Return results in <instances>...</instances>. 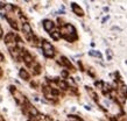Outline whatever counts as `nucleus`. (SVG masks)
<instances>
[{"mask_svg": "<svg viewBox=\"0 0 127 121\" xmlns=\"http://www.w3.org/2000/svg\"><path fill=\"white\" fill-rule=\"evenodd\" d=\"M119 94H121V96H124V97H126L127 96V85H125V84H123V83H120Z\"/></svg>", "mask_w": 127, "mask_h": 121, "instance_id": "nucleus-9", "label": "nucleus"}, {"mask_svg": "<svg viewBox=\"0 0 127 121\" xmlns=\"http://www.w3.org/2000/svg\"><path fill=\"white\" fill-rule=\"evenodd\" d=\"M4 55H2V54H1V52H0V62H2V61H4Z\"/></svg>", "mask_w": 127, "mask_h": 121, "instance_id": "nucleus-21", "label": "nucleus"}, {"mask_svg": "<svg viewBox=\"0 0 127 121\" xmlns=\"http://www.w3.org/2000/svg\"><path fill=\"white\" fill-rule=\"evenodd\" d=\"M106 56H107L108 61H110V59H112V52H111V50H106Z\"/></svg>", "mask_w": 127, "mask_h": 121, "instance_id": "nucleus-17", "label": "nucleus"}, {"mask_svg": "<svg viewBox=\"0 0 127 121\" xmlns=\"http://www.w3.org/2000/svg\"><path fill=\"white\" fill-rule=\"evenodd\" d=\"M90 74H91L92 77H95V71H93V69H90Z\"/></svg>", "mask_w": 127, "mask_h": 121, "instance_id": "nucleus-20", "label": "nucleus"}, {"mask_svg": "<svg viewBox=\"0 0 127 121\" xmlns=\"http://www.w3.org/2000/svg\"><path fill=\"white\" fill-rule=\"evenodd\" d=\"M104 11L105 12H108V7H104Z\"/></svg>", "mask_w": 127, "mask_h": 121, "instance_id": "nucleus-23", "label": "nucleus"}, {"mask_svg": "<svg viewBox=\"0 0 127 121\" xmlns=\"http://www.w3.org/2000/svg\"><path fill=\"white\" fill-rule=\"evenodd\" d=\"M22 31L25 33V35H28V34H31L32 33V27L28 22H26V24H22Z\"/></svg>", "mask_w": 127, "mask_h": 121, "instance_id": "nucleus-7", "label": "nucleus"}, {"mask_svg": "<svg viewBox=\"0 0 127 121\" xmlns=\"http://www.w3.org/2000/svg\"><path fill=\"white\" fill-rule=\"evenodd\" d=\"M54 27H55V24L51 20H44V21H43V28H44L46 31L54 30Z\"/></svg>", "mask_w": 127, "mask_h": 121, "instance_id": "nucleus-3", "label": "nucleus"}, {"mask_svg": "<svg viewBox=\"0 0 127 121\" xmlns=\"http://www.w3.org/2000/svg\"><path fill=\"white\" fill-rule=\"evenodd\" d=\"M61 76L63 77V78H68V72H66V71H62Z\"/></svg>", "mask_w": 127, "mask_h": 121, "instance_id": "nucleus-18", "label": "nucleus"}, {"mask_svg": "<svg viewBox=\"0 0 127 121\" xmlns=\"http://www.w3.org/2000/svg\"><path fill=\"white\" fill-rule=\"evenodd\" d=\"M56 83H57V85L60 89H62V90H66L68 89V84H66L65 80H62V79H56Z\"/></svg>", "mask_w": 127, "mask_h": 121, "instance_id": "nucleus-10", "label": "nucleus"}, {"mask_svg": "<svg viewBox=\"0 0 127 121\" xmlns=\"http://www.w3.org/2000/svg\"><path fill=\"white\" fill-rule=\"evenodd\" d=\"M103 84H104V83L101 82V80H98V82L95 83L96 87H97V89H100V90H101V87H103Z\"/></svg>", "mask_w": 127, "mask_h": 121, "instance_id": "nucleus-15", "label": "nucleus"}, {"mask_svg": "<svg viewBox=\"0 0 127 121\" xmlns=\"http://www.w3.org/2000/svg\"><path fill=\"white\" fill-rule=\"evenodd\" d=\"M71 7H72L73 13H75V14H77L78 16H83V15H84V12H83V9H82V8L79 7L77 4L72 2V4H71Z\"/></svg>", "mask_w": 127, "mask_h": 121, "instance_id": "nucleus-4", "label": "nucleus"}, {"mask_svg": "<svg viewBox=\"0 0 127 121\" xmlns=\"http://www.w3.org/2000/svg\"><path fill=\"white\" fill-rule=\"evenodd\" d=\"M2 35H4V30H2V28H1V26H0V39L2 37Z\"/></svg>", "mask_w": 127, "mask_h": 121, "instance_id": "nucleus-19", "label": "nucleus"}, {"mask_svg": "<svg viewBox=\"0 0 127 121\" xmlns=\"http://www.w3.org/2000/svg\"><path fill=\"white\" fill-rule=\"evenodd\" d=\"M19 76H20V78L23 79V80H29V73H28L27 70H25V69H20Z\"/></svg>", "mask_w": 127, "mask_h": 121, "instance_id": "nucleus-5", "label": "nucleus"}, {"mask_svg": "<svg viewBox=\"0 0 127 121\" xmlns=\"http://www.w3.org/2000/svg\"><path fill=\"white\" fill-rule=\"evenodd\" d=\"M50 36H51V39L55 40V41H58V40L62 37L60 30H51L50 31Z\"/></svg>", "mask_w": 127, "mask_h": 121, "instance_id": "nucleus-6", "label": "nucleus"}, {"mask_svg": "<svg viewBox=\"0 0 127 121\" xmlns=\"http://www.w3.org/2000/svg\"><path fill=\"white\" fill-rule=\"evenodd\" d=\"M66 84H70V85L75 86V80H73V78H71V77H68V82H66Z\"/></svg>", "mask_w": 127, "mask_h": 121, "instance_id": "nucleus-16", "label": "nucleus"}, {"mask_svg": "<svg viewBox=\"0 0 127 121\" xmlns=\"http://www.w3.org/2000/svg\"><path fill=\"white\" fill-rule=\"evenodd\" d=\"M4 8H5V11H6V12H12V11L14 9V6L11 5V4H6Z\"/></svg>", "mask_w": 127, "mask_h": 121, "instance_id": "nucleus-14", "label": "nucleus"}, {"mask_svg": "<svg viewBox=\"0 0 127 121\" xmlns=\"http://www.w3.org/2000/svg\"><path fill=\"white\" fill-rule=\"evenodd\" d=\"M16 41V35H14L13 33H8L7 35L5 36V43L6 44H15Z\"/></svg>", "mask_w": 127, "mask_h": 121, "instance_id": "nucleus-2", "label": "nucleus"}, {"mask_svg": "<svg viewBox=\"0 0 127 121\" xmlns=\"http://www.w3.org/2000/svg\"><path fill=\"white\" fill-rule=\"evenodd\" d=\"M42 49H43V51H47V50H53L54 48H53V46H51L48 41L43 40L42 41Z\"/></svg>", "mask_w": 127, "mask_h": 121, "instance_id": "nucleus-8", "label": "nucleus"}, {"mask_svg": "<svg viewBox=\"0 0 127 121\" xmlns=\"http://www.w3.org/2000/svg\"><path fill=\"white\" fill-rule=\"evenodd\" d=\"M101 90H103V92H104L105 94H107L108 92L112 90V89H111V85H108V84L104 83V84H103V87H101Z\"/></svg>", "mask_w": 127, "mask_h": 121, "instance_id": "nucleus-11", "label": "nucleus"}, {"mask_svg": "<svg viewBox=\"0 0 127 121\" xmlns=\"http://www.w3.org/2000/svg\"><path fill=\"white\" fill-rule=\"evenodd\" d=\"M7 21L9 22V24H11V27H12V28H14V29H18V28H19V27H18V24H16L15 21H14L13 19H11L9 16H7Z\"/></svg>", "mask_w": 127, "mask_h": 121, "instance_id": "nucleus-12", "label": "nucleus"}, {"mask_svg": "<svg viewBox=\"0 0 127 121\" xmlns=\"http://www.w3.org/2000/svg\"><path fill=\"white\" fill-rule=\"evenodd\" d=\"M9 90H11V92H12V94L14 96V98H15V100L19 104H25V101H26V98L23 97V94L21 93V92H19V91L16 90L14 86H9Z\"/></svg>", "mask_w": 127, "mask_h": 121, "instance_id": "nucleus-1", "label": "nucleus"}, {"mask_svg": "<svg viewBox=\"0 0 127 121\" xmlns=\"http://www.w3.org/2000/svg\"><path fill=\"white\" fill-rule=\"evenodd\" d=\"M89 54L91 55V56H95V57H98V58H101V54H100L99 51L91 50V51H89Z\"/></svg>", "mask_w": 127, "mask_h": 121, "instance_id": "nucleus-13", "label": "nucleus"}, {"mask_svg": "<svg viewBox=\"0 0 127 121\" xmlns=\"http://www.w3.org/2000/svg\"><path fill=\"white\" fill-rule=\"evenodd\" d=\"M107 19H108V15H107V16H105L104 19H103V24H104V22H106V20H107Z\"/></svg>", "mask_w": 127, "mask_h": 121, "instance_id": "nucleus-22", "label": "nucleus"}]
</instances>
